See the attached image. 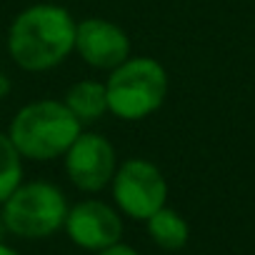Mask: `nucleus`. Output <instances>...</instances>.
I'll list each match as a JSON object with an SVG mask.
<instances>
[{
	"label": "nucleus",
	"mask_w": 255,
	"mask_h": 255,
	"mask_svg": "<svg viewBox=\"0 0 255 255\" xmlns=\"http://www.w3.org/2000/svg\"><path fill=\"white\" fill-rule=\"evenodd\" d=\"M3 233H8V228H5V223H3V215H0V238H3Z\"/></svg>",
	"instance_id": "2eb2a0df"
},
{
	"label": "nucleus",
	"mask_w": 255,
	"mask_h": 255,
	"mask_svg": "<svg viewBox=\"0 0 255 255\" xmlns=\"http://www.w3.org/2000/svg\"><path fill=\"white\" fill-rule=\"evenodd\" d=\"M75 25L73 15L60 5H30L10 23V58L28 73L50 70L75 50Z\"/></svg>",
	"instance_id": "f257e3e1"
},
{
	"label": "nucleus",
	"mask_w": 255,
	"mask_h": 255,
	"mask_svg": "<svg viewBox=\"0 0 255 255\" xmlns=\"http://www.w3.org/2000/svg\"><path fill=\"white\" fill-rule=\"evenodd\" d=\"M95 255H140L135 248H130V245H125V243H115V245H110V248H103V250H98Z\"/></svg>",
	"instance_id": "f8f14e48"
},
{
	"label": "nucleus",
	"mask_w": 255,
	"mask_h": 255,
	"mask_svg": "<svg viewBox=\"0 0 255 255\" xmlns=\"http://www.w3.org/2000/svg\"><path fill=\"white\" fill-rule=\"evenodd\" d=\"M113 198L118 208L135 220H148L165 205L168 183L160 168L145 158L125 160L113 175Z\"/></svg>",
	"instance_id": "39448f33"
},
{
	"label": "nucleus",
	"mask_w": 255,
	"mask_h": 255,
	"mask_svg": "<svg viewBox=\"0 0 255 255\" xmlns=\"http://www.w3.org/2000/svg\"><path fill=\"white\" fill-rule=\"evenodd\" d=\"M0 255H20V253H15L13 248H8V245H3V243H0Z\"/></svg>",
	"instance_id": "4468645a"
},
{
	"label": "nucleus",
	"mask_w": 255,
	"mask_h": 255,
	"mask_svg": "<svg viewBox=\"0 0 255 255\" xmlns=\"http://www.w3.org/2000/svg\"><path fill=\"white\" fill-rule=\"evenodd\" d=\"M78 55L98 70H113L130 58V40L125 30L105 18H85L75 25Z\"/></svg>",
	"instance_id": "6e6552de"
},
{
	"label": "nucleus",
	"mask_w": 255,
	"mask_h": 255,
	"mask_svg": "<svg viewBox=\"0 0 255 255\" xmlns=\"http://www.w3.org/2000/svg\"><path fill=\"white\" fill-rule=\"evenodd\" d=\"M108 110L120 120L153 115L168 95V73L153 58H128L105 80Z\"/></svg>",
	"instance_id": "7ed1b4c3"
},
{
	"label": "nucleus",
	"mask_w": 255,
	"mask_h": 255,
	"mask_svg": "<svg viewBox=\"0 0 255 255\" xmlns=\"http://www.w3.org/2000/svg\"><path fill=\"white\" fill-rule=\"evenodd\" d=\"M63 228L78 248H85L93 253L120 243V235H123V220L118 210L100 200H83L68 208Z\"/></svg>",
	"instance_id": "0eeeda50"
},
{
	"label": "nucleus",
	"mask_w": 255,
	"mask_h": 255,
	"mask_svg": "<svg viewBox=\"0 0 255 255\" xmlns=\"http://www.w3.org/2000/svg\"><path fill=\"white\" fill-rule=\"evenodd\" d=\"M10 78L8 75H3V73H0V98H8V93H10Z\"/></svg>",
	"instance_id": "ddd939ff"
},
{
	"label": "nucleus",
	"mask_w": 255,
	"mask_h": 255,
	"mask_svg": "<svg viewBox=\"0 0 255 255\" xmlns=\"http://www.w3.org/2000/svg\"><path fill=\"white\" fill-rule=\"evenodd\" d=\"M118 170L115 148L100 133H80L65 153V173L78 190H103Z\"/></svg>",
	"instance_id": "423d86ee"
},
{
	"label": "nucleus",
	"mask_w": 255,
	"mask_h": 255,
	"mask_svg": "<svg viewBox=\"0 0 255 255\" xmlns=\"http://www.w3.org/2000/svg\"><path fill=\"white\" fill-rule=\"evenodd\" d=\"M145 223H148V233H150L153 243L160 245L163 250H180V248H185V243L190 238L188 220L180 213H175L173 208L163 205Z\"/></svg>",
	"instance_id": "9d476101"
},
{
	"label": "nucleus",
	"mask_w": 255,
	"mask_h": 255,
	"mask_svg": "<svg viewBox=\"0 0 255 255\" xmlns=\"http://www.w3.org/2000/svg\"><path fill=\"white\" fill-rule=\"evenodd\" d=\"M23 183V155L8 133H0V205Z\"/></svg>",
	"instance_id": "9b49d317"
},
{
	"label": "nucleus",
	"mask_w": 255,
	"mask_h": 255,
	"mask_svg": "<svg viewBox=\"0 0 255 255\" xmlns=\"http://www.w3.org/2000/svg\"><path fill=\"white\" fill-rule=\"evenodd\" d=\"M3 223L8 233L38 240L58 233L65 225L68 200L63 190L45 180L20 183L3 203Z\"/></svg>",
	"instance_id": "20e7f679"
},
{
	"label": "nucleus",
	"mask_w": 255,
	"mask_h": 255,
	"mask_svg": "<svg viewBox=\"0 0 255 255\" xmlns=\"http://www.w3.org/2000/svg\"><path fill=\"white\" fill-rule=\"evenodd\" d=\"M8 135L23 158L48 163L68 153L80 135V120L60 100H35L15 113Z\"/></svg>",
	"instance_id": "f03ea898"
},
{
	"label": "nucleus",
	"mask_w": 255,
	"mask_h": 255,
	"mask_svg": "<svg viewBox=\"0 0 255 255\" xmlns=\"http://www.w3.org/2000/svg\"><path fill=\"white\" fill-rule=\"evenodd\" d=\"M68 110L83 123H95L108 113V93H105V83L98 80H78L68 88L65 100Z\"/></svg>",
	"instance_id": "1a4fd4ad"
}]
</instances>
